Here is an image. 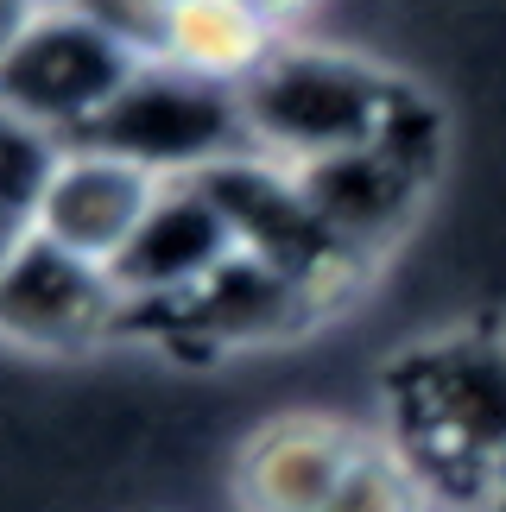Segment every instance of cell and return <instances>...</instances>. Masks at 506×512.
<instances>
[{"label":"cell","instance_id":"cell-1","mask_svg":"<svg viewBox=\"0 0 506 512\" xmlns=\"http://www.w3.org/2000/svg\"><path fill=\"white\" fill-rule=\"evenodd\" d=\"M247 146L285 171H310L348 152H367L412 114L424 95L374 57L279 38L247 89H235Z\"/></svg>","mask_w":506,"mask_h":512},{"label":"cell","instance_id":"cell-2","mask_svg":"<svg viewBox=\"0 0 506 512\" xmlns=\"http://www.w3.org/2000/svg\"><path fill=\"white\" fill-rule=\"evenodd\" d=\"M146 64L152 57L133 51L95 7H32L19 26H7L0 102L19 121L51 127L76 146L140 83Z\"/></svg>","mask_w":506,"mask_h":512},{"label":"cell","instance_id":"cell-3","mask_svg":"<svg viewBox=\"0 0 506 512\" xmlns=\"http://www.w3.org/2000/svg\"><path fill=\"white\" fill-rule=\"evenodd\" d=\"M437 159H443V114L431 102H418L380 146L310 165V171H298V184L310 196V209L323 215L342 260L355 272H374L380 253L418 222Z\"/></svg>","mask_w":506,"mask_h":512},{"label":"cell","instance_id":"cell-4","mask_svg":"<svg viewBox=\"0 0 506 512\" xmlns=\"http://www.w3.org/2000/svg\"><path fill=\"white\" fill-rule=\"evenodd\" d=\"M76 146H102L114 159L152 171L159 184H178V177H203L222 159H241L247 127H241V102L235 89L197 83V76L171 70V64H146L140 83H133L121 102L102 114V127Z\"/></svg>","mask_w":506,"mask_h":512},{"label":"cell","instance_id":"cell-5","mask_svg":"<svg viewBox=\"0 0 506 512\" xmlns=\"http://www.w3.org/2000/svg\"><path fill=\"white\" fill-rule=\"evenodd\" d=\"M197 184H203L209 203L222 209L228 234H235V253H247V260L285 272V279L329 285V291H348L361 279V272L336 253L323 215L310 209L298 171L272 165L260 152H241V159H222L216 171H203Z\"/></svg>","mask_w":506,"mask_h":512},{"label":"cell","instance_id":"cell-6","mask_svg":"<svg viewBox=\"0 0 506 512\" xmlns=\"http://www.w3.org/2000/svg\"><path fill=\"white\" fill-rule=\"evenodd\" d=\"M0 317L7 342L26 354H76L127 329V298L108 266L76 260L57 241L32 234L0 253Z\"/></svg>","mask_w":506,"mask_h":512},{"label":"cell","instance_id":"cell-7","mask_svg":"<svg viewBox=\"0 0 506 512\" xmlns=\"http://www.w3.org/2000/svg\"><path fill=\"white\" fill-rule=\"evenodd\" d=\"M342 291L329 285H310V279H285V272H272L260 260H222L197 291H184V298L171 304H152V310H133V323L159 317V336L165 342H197V348H260V342H285L310 329L317 317L336 310Z\"/></svg>","mask_w":506,"mask_h":512},{"label":"cell","instance_id":"cell-8","mask_svg":"<svg viewBox=\"0 0 506 512\" xmlns=\"http://www.w3.org/2000/svg\"><path fill=\"white\" fill-rule=\"evenodd\" d=\"M367 437L323 411H291L260 424L235 456V500L241 512H323L361 462Z\"/></svg>","mask_w":506,"mask_h":512},{"label":"cell","instance_id":"cell-9","mask_svg":"<svg viewBox=\"0 0 506 512\" xmlns=\"http://www.w3.org/2000/svg\"><path fill=\"white\" fill-rule=\"evenodd\" d=\"M222 260H235V234H228L222 209L203 196L197 177H178V184L159 190V203L140 222L133 247L114 260V285H121L127 317H133V310H152V304L197 291Z\"/></svg>","mask_w":506,"mask_h":512},{"label":"cell","instance_id":"cell-10","mask_svg":"<svg viewBox=\"0 0 506 512\" xmlns=\"http://www.w3.org/2000/svg\"><path fill=\"white\" fill-rule=\"evenodd\" d=\"M159 190L165 184L152 171L114 159L102 146H70V159L45 196V215H38V234L76 253V260H95L114 272V260L133 247L140 222L159 203Z\"/></svg>","mask_w":506,"mask_h":512},{"label":"cell","instance_id":"cell-11","mask_svg":"<svg viewBox=\"0 0 506 512\" xmlns=\"http://www.w3.org/2000/svg\"><path fill=\"white\" fill-rule=\"evenodd\" d=\"M279 26L247 0H165L159 19V64L216 89H247L260 64L279 51Z\"/></svg>","mask_w":506,"mask_h":512},{"label":"cell","instance_id":"cell-12","mask_svg":"<svg viewBox=\"0 0 506 512\" xmlns=\"http://www.w3.org/2000/svg\"><path fill=\"white\" fill-rule=\"evenodd\" d=\"M70 159V140L51 127H32L7 114L0 121V215H7V247L32 241L38 215H45V196L57 184V171Z\"/></svg>","mask_w":506,"mask_h":512},{"label":"cell","instance_id":"cell-13","mask_svg":"<svg viewBox=\"0 0 506 512\" xmlns=\"http://www.w3.org/2000/svg\"><path fill=\"white\" fill-rule=\"evenodd\" d=\"M323 512H424V481L405 456H393L386 443L367 437L361 462L348 468V481L336 487V500Z\"/></svg>","mask_w":506,"mask_h":512},{"label":"cell","instance_id":"cell-14","mask_svg":"<svg viewBox=\"0 0 506 512\" xmlns=\"http://www.w3.org/2000/svg\"><path fill=\"white\" fill-rule=\"evenodd\" d=\"M247 7H253V13H266L272 26L285 32V26H298V19H304L310 7H317V0H247Z\"/></svg>","mask_w":506,"mask_h":512},{"label":"cell","instance_id":"cell-15","mask_svg":"<svg viewBox=\"0 0 506 512\" xmlns=\"http://www.w3.org/2000/svg\"><path fill=\"white\" fill-rule=\"evenodd\" d=\"M32 7H95V0H32Z\"/></svg>","mask_w":506,"mask_h":512}]
</instances>
